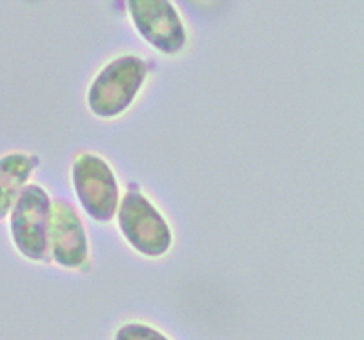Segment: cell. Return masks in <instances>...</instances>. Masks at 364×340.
I'll list each match as a JSON object with an SVG mask.
<instances>
[{
  "mask_svg": "<svg viewBox=\"0 0 364 340\" xmlns=\"http://www.w3.org/2000/svg\"><path fill=\"white\" fill-rule=\"evenodd\" d=\"M148 77V64L135 55L112 60L87 87V108L100 119H115L128 111Z\"/></svg>",
  "mask_w": 364,
  "mask_h": 340,
  "instance_id": "obj_1",
  "label": "cell"
},
{
  "mask_svg": "<svg viewBox=\"0 0 364 340\" xmlns=\"http://www.w3.org/2000/svg\"><path fill=\"white\" fill-rule=\"evenodd\" d=\"M122 236L136 253L149 258L166 255L173 244V233L154 204L141 191H128L117 209Z\"/></svg>",
  "mask_w": 364,
  "mask_h": 340,
  "instance_id": "obj_2",
  "label": "cell"
},
{
  "mask_svg": "<svg viewBox=\"0 0 364 340\" xmlns=\"http://www.w3.org/2000/svg\"><path fill=\"white\" fill-rule=\"evenodd\" d=\"M51 199L44 187L28 184L9 212L11 241L22 257L44 261L48 257Z\"/></svg>",
  "mask_w": 364,
  "mask_h": 340,
  "instance_id": "obj_3",
  "label": "cell"
},
{
  "mask_svg": "<svg viewBox=\"0 0 364 340\" xmlns=\"http://www.w3.org/2000/svg\"><path fill=\"white\" fill-rule=\"evenodd\" d=\"M71 180L84 212L97 222H109L117 215L120 190L112 166L95 153H80L73 160Z\"/></svg>",
  "mask_w": 364,
  "mask_h": 340,
  "instance_id": "obj_4",
  "label": "cell"
},
{
  "mask_svg": "<svg viewBox=\"0 0 364 340\" xmlns=\"http://www.w3.org/2000/svg\"><path fill=\"white\" fill-rule=\"evenodd\" d=\"M128 13L141 37L164 55L186 46V28L171 0H128Z\"/></svg>",
  "mask_w": 364,
  "mask_h": 340,
  "instance_id": "obj_5",
  "label": "cell"
},
{
  "mask_svg": "<svg viewBox=\"0 0 364 340\" xmlns=\"http://www.w3.org/2000/svg\"><path fill=\"white\" fill-rule=\"evenodd\" d=\"M48 255H51L60 268L68 270H79L90 257V246L82 220L77 209L63 199L51 200Z\"/></svg>",
  "mask_w": 364,
  "mask_h": 340,
  "instance_id": "obj_6",
  "label": "cell"
},
{
  "mask_svg": "<svg viewBox=\"0 0 364 340\" xmlns=\"http://www.w3.org/2000/svg\"><path fill=\"white\" fill-rule=\"evenodd\" d=\"M37 160L26 153H9L0 157V220H4L28 186Z\"/></svg>",
  "mask_w": 364,
  "mask_h": 340,
  "instance_id": "obj_7",
  "label": "cell"
},
{
  "mask_svg": "<svg viewBox=\"0 0 364 340\" xmlns=\"http://www.w3.org/2000/svg\"><path fill=\"white\" fill-rule=\"evenodd\" d=\"M115 340H170L164 333L151 328L148 324L129 322L124 324L119 331L115 333Z\"/></svg>",
  "mask_w": 364,
  "mask_h": 340,
  "instance_id": "obj_8",
  "label": "cell"
}]
</instances>
